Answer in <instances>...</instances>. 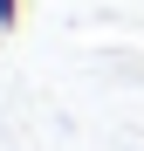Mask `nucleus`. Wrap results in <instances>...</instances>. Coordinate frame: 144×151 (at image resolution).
Masks as SVG:
<instances>
[{
    "label": "nucleus",
    "mask_w": 144,
    "mask_h": 151,
    "mask_svg": "<svg viewBox=\"0 0 144 151\" xmlns=\"http://www.w3.org/2000/svg\"><path fill=\"white\" fill-rule=\"evenodd\" d=\"M21 28V0H0V35H14Z\"/></svg>",
    "instance_id": "f257e3e1"
}]
</instances>
